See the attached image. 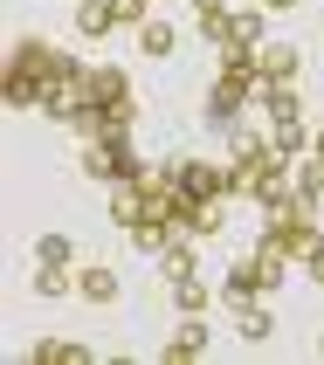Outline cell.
I'll use <instances>...</instances> for the list:
<instances>
[{
	"mask_svg": "<svg viewBox=\"0 0 324 365\" xmlns=\"http://www.w3.org/2000/svg\"><path fill=\"white\" fill-rule=\"evenodd\" d=\"M41 262H56V269H62V262H69V242H62V235H49V242H41Z\"/></svg>",
	"mask_w": 324,
	"mask_h": 365,
	"instance_id": "5bb4252c",
	"label": "cell"
},
{
	"mask_svg": "<svg viewBox=\"0 0 324 365\" xmlns=\"http://www.w3.org/2000/svg\"><path fill=\"white\" fill-rule=\"evenodd\" d=\"M207 351V324H180V338H173V359H201Z\"/></svg>",
	"mask_w": 324,
	"mask_h": 365,
	"instance_id": "ba28073f",
	"label": "cell"
},
{
	"mask_svg": "<svg viewBox=\"0 0 324 365\" xmlns=\"http://www.w3.org/2000/svg\"><path fill=\"white\" fill-rule=\"evenodd\" d=\"M35 289H41V297H62V289H69V276H62L56 262H41V276H35Z\"/></svg>",
	"mask_w": 324,
	"mask_h": 365,
	"instance_id": "4fadbf2b",
	"label": "cell"
},
{
	"mask_svg": "<svg viewBox=\"0 0 324 365\" xmlns=\"http://www.w3.org/2000/svg\"><path fill=\"white\" fill-rule=\"evenodd\" d=\"M276 283V276H269V262L263 255H255V262H242V269H228V283H221V297L228 304H248V297H255V289H269Z\"/></svg>",
	"mask_w": 324,
	"mask_h": 365,
	"instance_id": "277c9868",
	"label": "cell"
},
{
	"mask_svg": "<svg viewBox=\"0 0 324 365\" xmlns=\"http://www.w3.org/2000/svg\"><path fill=\"white\" fill-rule=\"evenodd\" d=\"M83 297H90V304H111V297H118V276H111V269H83Z\"/></svg>",
	"mask_w": 324,
	"mask_h": 365,
	"instance_id": "52a82bcc",
	"label": "cell"
},
{
	"mask_svg": "<svg viewBox=\"0 0 324 365\" xmlns=\"http://www.w3.org/2000/svg\"><path fill=\"white\" fill-rule=\"evenodd\" d=\"M310 276H318V283H324V242L310 248Z\"/></svg>",
	"mask_w": 324,
	"mask_h": 365,
	"instance_id": "9a60e30c",
	"label": "cell"
},
{
	"mask_svg": "<svg viewBox=\"0 0 324 365\" xmlns=\"http://www.w3.org/2000/svg\"><path fill=\"white\" fill-rule=\"evenodd\" d=\"M235 331H242V338H269V317L255 304H242V317H235Z\"/></svg>",
	"mask_w": 324,
	"mask_h": 365,
	"instance_id": "7c38bea8",
	"label": "cell"
},
{
	"mask_svg": "<svg viewBox=\"0 0 324 365\" xmlns=\"http://www.w3.org/2000/svg\"><path fill=\"white\" fill-rule=\"evenodd\" d=\"M318 159H324V131H318Z\"/></svg>",
	"mask_w": 324,
	"mask_h": 365,
	"instance_id": "2e32d148",
	"label": "cell"
},
{
	"mask_svg": "<svg viewBox=\"0 0 324 365\" xmlns=\"http://www.w3.org/2000/svg\"><path fill=\"white\" fill-rule=\"evenodd\" d=\"M111 21H118V7H103V0H90V7L76 14V28H83V35H103Z\"/></svg>",
	"mask_w": 324,
	"mask_h": 365,
	"instance_id": "9c48e42d",
	"label": "cell"
},
{
	"mask_svg": "<svg viewBox=\"0 0 324 365\" xmlns=\"http://www.w3.org/2000/svg\"><path fill=\"white\" fill-rule=\"evenodd\" d=\"M138 41H145V56H166V48H173V28H166V21H145Z\"/></svg>",
	"mask_w": 324,
	"mask_h": 365,
	"instance_id": "8fae6325",
	"label": "cell"
},
{
	"mask_svg": "<svg viewBox=\"0 0 324 365\" xmlns=\"http://www.w3.org/2000/svg\"><path fill=\"white\" fill-rule=\"evenodd\" d=\"M255 35H263V14H235L221 28V48L228 56H255Z\"/></svg>",
	"mask_w": 324,
	"mask_h": 365,
	"instance_id": "5b68a950",
	"label": "cell"
},
{
	"mask_svg": "<svg viewBox=\"0 0 324 365\" xmlns=\"http://www.w3.org/2000/svg\"><path fill=\"white\" fill-rule=\"evenodd\" d=\"M269 7H290V0H269Z\"/></svg>",
	"mask_w": 324,
	"mask_h": 365,
	"instance_id": "e0dca14e",
	"label": "cell"
},
{
	"mask_svg": "<svg viewBox=\"0 0 324 365\" xmlns=\"http://www.w3.org/2000/svg\"><path fill=\"white\" fill-rule=\"evenodd\" d=\"M83 173H90V180H138V159L124 152V138H90Z\"/></svg>",
	"mask_w": 324,
	"mask_h": 365,
	"instance_id": "7a4b0ae2",
	"label": "cell"
},
{
	"mask_svg": "<svg viewBox=\"0 0 324 365\" xmlns=\"http://www.w3.org/2000/svg\"><path fill=\"white\" fill-rule=\"evenodd\" d=\"M83 97H90V110H124V76L118 69H83Z\"/></svg>",
	"mask_w": 324,
	"mask_h": 365,
	"instance_id": "3957f363",
	"label": "cell"
},
{
	"mask_svg": "<svg viewBox=\"0 0 324 365\" xmlns=\"http://www.w3.org/2000/svg\"><path fill=\"white\" fill-rule=\"evenodd\" d=\"M255 76L263 83H290L297 76V48H255Z\"/></svg>",
	"mask_w": 324,
	"mask_h": 365,
	"instance_id": "8992f818",
	"label": "cell"
},
{
	"mask_svg": "<svg viewBox=\"0 0 324 365\" xmlns=\"http://www.w3.org/2000/svg\"><path fill=\"white\" fill-rule=\"evenodd\" d=\"M255 83H263V76H255V56H228V69L214 76V90H207V118H235Z\"/></svg>",
	"mask_w": 324,
	"mask_h": 365,
	"instance_id": "6da1fadb",
	"label": "cell"
},
{
	"mask_svg": "<svg viewBox=\"0 0 324 365\" xmlns=\"http://www.w3.org/2000/svg\"><path fill=\"white\" fill-rule=\"evenodd\" d=\"M173 297H180V310H201L207 304V283H201V276H173Z\"/></svg>",
	"mask_w": 324,
	"mask_h": 365,
	"instance_id": "30bf717a",
	"label": "cell"
}]
</instances>
